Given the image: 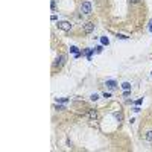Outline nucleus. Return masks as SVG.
Returning a JSON list of instances; mask_svg holds the SVG:
<instances>
[{
    "label": "nucleus",
    "instance_id": "39448f33",
    "mask_svg": "<svg viewBox=\"0 0 152 152\" xmlns=\"http://www.w3.org/2000/svg\"><path fill=\"white\" fill-rule=\"evenodd\" d=\"M87 116H88L91 120H97V117H99V114H97V111H96V109H88Z\"/></svg>",
    "mask_w": 152,
    "mask_h": 152
},
{
    "label": "nucleus",
    "instance_id": "9b49d317",
    "mask_svg": "<svg viewBox=\"0 0 152 152\" xmlns=\"http://www.w3.org/2000/svg\"><path fill=\"white\" fill-rule=\"evenodd\" d=\"M90 99H91V101H97V99H99V96L94 93V94H91V96H90Z\"/></svg>",
    "mask_w": 152,
    "mask_h": 152
},
{
    "label": "nucleus",
    "instance_id": "7ed1b4c3",
    "mask_svg": "<svg viewBox=\"0 0 152 152\" xmlns=\"http://www.w3.org/2000/svg\"><path fill=\"white\" fill-rule=\"evenodd\" d=\"M93 31H94V23L88 21V23L84 24V32H85V34H91Z\"/></svg>",
    "mask_w": 152,
    "mask_h": 152
},
{
    "label": "nucleus",
    "instance_id": "f3484780",
    "mask_svg": "<svg viewBox=\"0 0 152 152\" xmlns=\"http://www.w3.org/2000/svg\"><path fill=\"white\" fill-rule=\"evenodd\" d=\"M149 31L152 32V21H151V26H149Z\"/></svg>",
    "mask_w": 152,
    "mask_h": 152
},
{
    "label": "nucleus",
    "instance_id": "dca6fc26",
    "mask_svg": "<svg viewBox=\"0 0 152 152\" xmlns=\"http://www.w3.org/2000/svg\"><path fill=\"white\" fill-rule=\"evenodd\" d=\"M131 3H138V2H141V0H129Z\"/></svg>",
    "mask_w": 152,
    "mask_h": 152
},
{
    "label": "nucleus",
    "instance_id": "1a4fd4ad",
    "mask_svg": "<svg viewBox=\"0 0 152 152\" xmlns=\"http://www.w3.org/2000/svg\"><path fill=\"white\" fill-rule=\"evenodd\" d=\"M122 88H123V90H131V84H129V82H123V84H122Z\"/></svg>",
    "mask_w": 152,
    "mask_h": 152
},
{
    "label": "nucleus",
    "instance_id": "4468645a",
    "mask_svg": "<svg viewBox=\"0 0 152 152\" xmlns=\"http://www.w3.org/2000/svg\"><path fill=\"white\" fill-rule=\"evenodd\" d=\"M96 52H97V53H99V52H102V46H97V47H96Z\"/></svg>",
    "mask_w": 152,
    "mask_h": 152
},
{
    "label": "nucleus",
    "instance_id": "0eeeda50",
    "mask_svg": "<svg viewBox=\"0 0 152 152\" xmlns=\"http://www.w3.org/2000/svg\"><path fill=\"white\" fill-rule=\"evenodd\" d=\"M106 85H108V87H109V88H111V90H113V88H116V85H117V84H116V82H114V81H106Z\"/></svg>",
    "mask_w": 152,
    "mask_h": 152
},
{
    "label": "nucleus",
    "instance_id": "9d476101",
    "mask_svg": "<svg viewBox=\"0 0 152 152\" xmlns=\"http://www.w3.org/2000/svg\"><path fill=\"white\" fill-rule=\"evenodd\" d=\"M114 117L117 119L119 122H122V119H123V116H122V113H114Z\"/></svg>",
    "mask_w": 152,
    "mask_h": 152
},
{
    "label": "nucleus",
    "instance_id": "20e7f679",
    "mask_svg": "<svg viewBox=\"0 0 152 152\" xmlns=\"http://www.w3.org/2000/svg\"><path fill=\"white\" fill-rule=\"evenodd\" d=\"M58 27L62 29V31H70V27H72V24L69 23V21H58Z\"/></svg>",
    "mask_w": 152,
    "mask_h": 152
},
{
    "label": "nucleus",
    "instance_id": "423d86ee",
    "mask_svg": "<svg viewBox=\"0 0 152 152\" xmlns=\"http://www.w3.org/2000/svg\"><path fill=\"white\" fill-rule=\"evenodd\" d=\"M144 140L149 141V143H152V131H148L146 134H144Z\"/></svg>",
    "mask_w": 152,
    "mask_h": 152
},
{
    "label": "nucleus",
    "instance_id": "ddd939ff",
    "mask_svg": "<svg viewBox=\"0 0 152 152\" xmlns=\"http://www.w3.org/2000/svg\"><path fill=\"white\" fill-rule=\"evenodd\" d=\"M117 38H120V40H126V35H117Z\"/></svg>",
    "mask_w": 152,
    "mask_h": 152
},
{
    "label": "nucleus",
    "instance_id": "2eb2a0df",
    "mask_svg": "<svg viewBox=\"0 0 152 152\" xmlns=\"http://www.w3.org/2000/svg\"><path fill=\"white\" fill-rule=\"evenodd\" d=\"M67 101H69V99H66V97H64V99H58V102H62V103L67 102Z\"/></svg>",
    "mask_w": 152,
    "mask_h": 152
},
{
    "label": "nucleus",
    "instance_id": "6e6552de",
    "mask_svg": "<svg viewBox=\"0 0 152 152\" xmlns=\"http://www.w3.org/2000/svg\"><path fill=\"white\" fill-rule=\"evenodd\" d=\"M101 41H102L103 46H108V44H109V40H108L106 37H102V38H101Z\"/></svg>",
    "mask_w": 152,
    "mask_h": 152
},
{
    "label": "nucleus",
    "instance_id": "f8f14e48",
    "mask_svg": "<svg viewBox=\"0 0 152 152\" xmlns=\"http://www.w3.org/2000/svg\"><path fill=\"white\" fill-rule=\"evenodd\" d=\"M70 52H73V53L79 55V53H78V47H75V46H73V47H70Z\"/></svg>",
    "mask_w": 152,
    "mask_h": 152
},
{
    "label": "nucleus",
    "instance_id": "f257e3e1",
    "mask_svg": "<svg viewBox=\"0 0 152 152\" xmlns=\"http://www.w3.org/2000/svg\"><path fill=\"white\" fill-rule=\"evenodd\" d=\"M66 59H67V56H66V55H59V56H58L56 59H55L53 67H55V69H56V67H58V69H61V67H62L64 64H66Z\"/></svg>",
    "mask_w": 152,
    "mask_h": 152
},
{
    "label": "nucleus",
    "instance_id": "f03ea898",
    "mask_svg": "<svg viewBox=\"0 0 152 152\" xmlns=\"http://www.w3.org/2000/svg\"><path fill=\"white\" fill-rule=\"evenodd\" d=\"M91 9H93V6H91V3H90L88 0L81 5V12H82V14H91Z\"/></svg>",
    "mask_w": 152,
    "mask_h": 152
}]
</instances>
